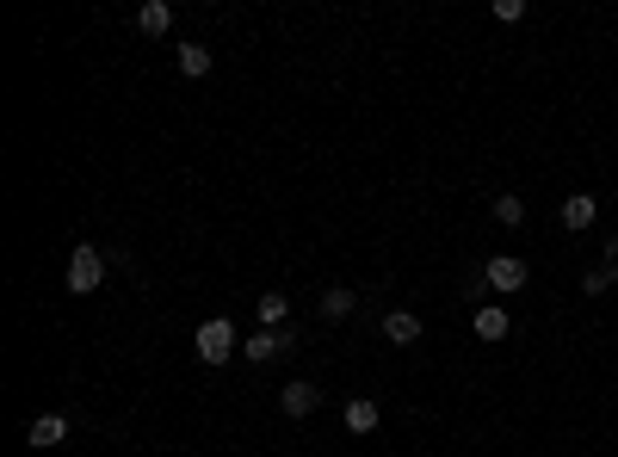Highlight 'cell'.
<instances>
[{
	"mask_svg": "<svg viewBox=\"0 0 618 457\" xmlns=\"http://www.w3.org/2000/svg\"><path fill=\"white\" fill-rule=\"evenodd\" d=\"M236 321H223V316H210L205 328H198V358H205V365H229V358H236Z\"/></svg>",
	"mask_w": 618,
	"mask_h": 457,
	"instance_id": "cell-1",
	"label": "cell"
},
{
	"mask_svg": "<svg viewBox=\"0 0 618 457\" xmlns=\"http://www.w3.org/2000/svg\"><path fill=\"white\" fill-rule=\"evenodd\" d=\"M105 279V253L100 247H74V260H69V290L74 297H93Z\"/></svg>",
	"mask_w": 618,
	"mask_h": 457,
	"instance_id": "cell-2",
	"label": "cell"
},
{
	"mask_svg": "<svg viewBox=\"0 0 618 457\" xmlns=\"http://www.w3.org/2000/svg\"><path fill=\"white\" fill-rule=\"evenodd\" d=\"M482 284H488V290H526V260H514V253H495V260L482 266Z\"/></svg>",
	"mask_w": 618,
	"mask_h": 457,
	"instance_id": "cell-3",
	"label": "cell"
},
{
	"mask_svg": "<svg viewBox=\"0 0 618 457\" xmlns=\"http://www.w3.org/2000/svg\"><path fill=\"white\" fill-rule=\"evenodd\" d=\"M278 352H291V328H260V334L241 340V358H254V365H266Z\"/></svg>",
	"mask_w": 618,
	"mask_h": 457,
	"instance_id": "cell-4",
	"label": "cell"
},
{
	"mask_svg": "<svg viewBox=\"0 0 618 457\" xmlns=\"http://www.w3.org/2000/svg\"><path fill=\"white\" fill-rule=\"evenodd\" d=\"M278 408H285L291 421H304V414H315V408H322V389L309 384V377H297V384L278 389Z\"/></svg>",
	"mask_w": 618,
	"mask_h": 457,
	"instance_id": "cell-5",
	"label": "cell"
},
{
	"mask_svg": "<svg viewBox=\"0 0 618 457\" xmlns=\"http://www.w3.org/2000/svg\"><path fill=\"white\" fill-rule=\"evenodd\" d=\"M69 439V421L63 414H37L32 426H25V445H37V452H50V445H63Z\"/></svg>",
	"mask_w": 618,
	"mask_h": 457,
	"instance_id": "cell-6",
	"label": "cell"
},
{
	"mask_svg": "<svg viewBox=\"0 0 618 457\" xmlns=\"http://www.w3.org/2000/svg\"><path fill=\"white\" fill-rule=\"evenodd\" d=\"M168 25H173L168 0H142V6H137V32L142 37H168Z\"/></svg>",
	"mask_w": 618,
	"mask_h": 457,
	"instance_id": "cell-7",
	"label": "cell"
},
{
	"mask_svg": "<svg viewBox=\"0 0 618 457\" xmlns=\"http://www.w3.org/2000/svg\"><path fill=\"white\" fill-rule=\"evenodd\" d=\"M383 340L414 347V340H420V316H414V309H390V316H383Z\"/></svg>",
	"mask_w": 618,
	"mask_h": 457,
	"instance_id": "cell-8",
	"label": "cell"
},
{
	"mask_svg": "<svg viewBox=\"0 0 618 457\" xmlns=\"http://www.w3.org/2000/svg\"><path fill=\"white\" fill-rule=\"evenodd\" d=\"M470 328H477V340H507V309H495V303H482L477 316H470Z\"/></svg>",
	"mask_w": 618,
	"mask_h": 457,
	"instance_id": "cell-9",
	"label": "cell"
},
{
	"mask_svg": "<svg viewBox=\"0 0 618 457\" xmlns=\"http://www.w3.org/2000/svg\"><path fill=\"white\" fill-rule=\"evenodd\" d=\"M378 421H383V408L372 395H352V402H346V426H352V433H378Z\"/></svg>",
	"mask_w": 618,
	"mask_h": 457,
	"instance_id": "cell-10",
	"label": "cell"
},
{
	"mask_svg": "<svg viewBox=\"0 0 618 457\" xmlns=\"http://www.w3.org/2000/svg\"><path fill=\"white\" fill-rule=\"evenodd\" d=\"M600 216V198H587V192H575V198H563V229H587Z\"/></svg>",
	"mask_w": 618,
	"mask_h": 457,
	"instance_id": "cell-11",
	"label": "cell"
},
{
	"mask_svg": "<svg viewBox=\"0 0 618 457\" xmlns=\"http://www.w3.org/2000/svg\"><path fill=\"white\" fill-rule=\"evenodd\" d=\"M179 74H186V81H205L210 74V50L205 43H179Z\"/></svg>",
	"mask_w": 618,
	"mask_h": 457,
	"instance_id": "cell-12",
	"label": "cell"
},
{
	"mask_svg": "<svg viewBox=\"0 0 618 457\" xmlns=\"http://www.w3.org/2000/svg\"><path fill=\"white\" fill-rule=\"evenodd\" d=\"M352 303H359V297H352L346 284H334V290H322V321H346V316H352Z\"/></svg>",
	"mask_w": 618,
	"mask_h": 457,
	"instance_id": "cell-13",
	"label": "cell"
},
{
	"mask_svg": "<svg viewBox=\"0 0 618 457\" xmlns=\"http://www.w3.org/2000/svg\"><path fill=\"white\" fill-rule=\"evenodd\" d=\"M254 316H260V328H291V303H285V297H260V309H254Z\"/></svg>",
	"mask_w": 618,
	"mask_h": 457,
	"instance_id": "cell-14",
	"label": "cell"
},
{
	"mask_svg": "<svg viewBox=\"0 0 618 457\" xmlns=\"http://www.w3.org/2000/svg\"><path fill=\"white\" fill-rule=\"evenodd\" d=\"M613 284H618V266H587V272H582L587 297H600V290H613Z\"/></svg>",
	"mask_w": 618,
	"mask_h": 457,
	"instance_id": "cell-15",
	"label": "cell"
},
{
	"mask_svg": "<svg viewBox=\"0 0 618 457\" xmlns=\"http://www.w3.org/2000/svg\"><path fill=\"white\" fill-rule=\"evenodd\" d=\"M495 216H501L507 229H514V223H526V198H514V192H501V198H495Z\"/></svg>",
	"mask_w": 618,
	"mask_h": 457,
	"instance_id": "cell-16",
	"label": "cell"
},
{
	"mask_svg": "<svg viewBox=\"0 0 618 457\" xmlns=\"http://www.w3.org/2000/svg\"><path fill=\"white\" fill-rule=\"evenodd\" d=\"M495 19H526V0H495Z\"/></svg>",
	"mask_w": 618,
	"mask_h": 457,
	"instance_id": "cell-17",
	"label": "cell"
}]
</instances>
